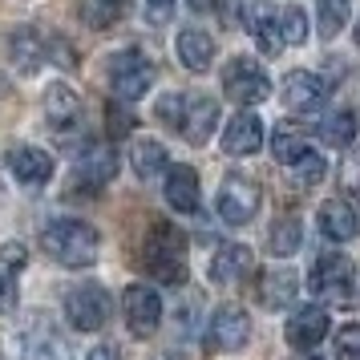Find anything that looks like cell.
I'll return each instance as SVG.
<instances>
[{
	"label": "cell",
	"mask_w": 360,
	"mask_h": 360,
	"mask_svg": "<svg viewBox=\"0 0 360 360\" xmlns=\"http://www.w3.org/2000/svg\"><path fill=\"white\" fill-rule=\"evenodd\" d=\"M98 231L82 223V219H53L49 227L41 231V251L61 267H89L98 259Z\"/></svg>",
	"instance_id": "cell-1"
},
{
	"label": "cell",
	"mask_w": 360,
	"mask_h": 360,
	"mask_svg": "<svg viewBox=\"0 0 360 360\" xmlns=\"http://www.w3.org/2000/svg\"><path fill=\"white\" fill-rule=\"evenodd\" d=\"M142 263H146V271L158 283L179 288L186 279V239H182V231L170 227V223H158L150 231L146 247H142Z\"/></svg>",
	"instance_id": "cell-2"
},
{
	"label": "cell",
	"mask_w": 360,
	"mask_h": 360,
	"mask_svg": "<svg viewBox=\"0 0 360 360\" xmlns=\"http://www.w3.org/2000/svg\"><path fill=\"white\" fill-rule=\"evenodd\" d=\"M110 316H114V300L101 283H82L65 295V320L77 332H98L110 324Z\"/></svg>",
	"instance_id": "cell-3"
},
{
	"label": "cell",
	"mask_w": 360,
	"mask_h": 360,
	"mask_svg": "<svg viewBox=\"0 0 360 360\" xmlns=\"http://www.w3.org/2000/svg\"><path fill=\"white\" fill-rule=\"evenodd\" d=\"M110 85L122 101H138L154 85V65L138 49H122L110 57Z\"/></svg>",
	"instance_id": "cell-4"
},
{
	"label": "cell",
	"mask_w": 360,
	"mask_h": 360,
	"mask_svg": "<svg viewBox=\"0 0 360 360\" xmlns=\"http://www.w3.org/2000/svg\"><path fill=\"white\" fill-rule=\"evenodd\" d=\"M223 89H227L231 101H239V105H259L267 101L271 94V82H267V73L255 57H235L227 69H223Z\"/></svg>",
	"instance_id": "cell-5"
},
{
	"label": "cell",
	"mask_w": 360,
	"mask_h": 360,
	"mask_svg": "<svg viewBox=\"0 0 360 360\" xmlns=\"http://www.w3.org/2000/svg\"><path fill=\"white\" fill-rule=\"evenodd\" d=\"M259 214V186L243 174H231L223 186H219V219L231 223V227H243Z\"/></svg>",
	"instance_id": "cell-6"
},
{
	"label": "cell",
	"mask_w": 360,
	"mask_h": 360,
	"mask_svg": "<svg viewBox=\"0 0 360 360\" xmlns=\"http://www.w3.org/2000/svg\"><path fill=\"white\" fill-rule=\"evenodd\" d=\"M214 126H219V101L207 98V94H198V98L182 94L179 117H174V130H179L191 146H202V142L214 134Z\"/></svg>",
	"instance_id": "cell-7"
},
{
	"label": "cell",
	"mask_w": 360,
	"mask_h": 360,
	"mask_svg": "<svg viewBox=\"0 0 360 360\" xmlns=\"http://www.w3.org/2000/svg\"><path fill=\"white\" fill-rule=\"evenodd\" d=\"M311 288L320 295H332V300H352L356 292V267L348 255L340 251H324L316 259V271H311Z\"/></svg>",
	"instance_id": "cell-8"
},
{
	"label": "cell",
	"mask_w": 360,
	"mask_h": 360,
	"mask_svg": "<svg viewBox=\"0 0 360 360\" xmlns=\"http://www.w3.org/2000/svg\"><path fill=\"white\" fill-rule=\"evenodd\" d=\"M122 311H126V324L134 336H154L162 324V295L146 283H130L122 292Z\"/></svg>",
	"instance_id": "cell-9"
},
{
	"label": "cell",
	"mask_w": 360,
	"mask_h": 360,
	"mask_svg": "<svg viewBox=\"0 0 360 360\" xmlns=\"http://www.w3.org/2000/svg\"><path fill=\"white\" fill-rule=\"evenodd\" d=\"M247 340H251L247 311L239 304H223L211 316V324H207V344H211L214 352H239V348H247Z\"/></svg>",
	"instance_id": "cell-10"
},
{
	"label": "cell",
	"mask_w": 360,
	"mask_h": 360,
	"mask_svg": "<svg viewBox=\"0 0 360 360\" xmlns=\"http://www.w3.org/2000/svg\"><path fill=\"white\" fill-rule=\"evenodd\" d=\"M17 360H69V348L61 340V332L41 316L20 332L17 340Z\"/></svg>",
	"instance_id": "cell-11"
},
{
	"label": "cell",
	"mask_w": 360,
	"mask_h": 360,
	"mask_svg": "<svg viewBox=\"0 0 360 360\" xmlns=\"http://www.w3.org/2000/svg\"><path fill=\"white\" fill-rule=\"evenodd\" d=\"M117 174V154L110 146H89L73 162V186L77 191H101Z\"/></svg>",
	"instance_id": "cell-12"
},
{
	"label": "cell",
	"mask_w": 360,
	"mask_h": 360,
	"mask_svg": "<svg viewBox=\"0 0 360 360\" xmlns=\"http://www.w3.org/2000/svg\"><path fill=\"white\" fill-rule=\"evenodd\" d=\"M324 101H328V85L320 82L316 73L295 69V73L283 77V105H288V110H295V114H316Z\"/></svg>",
	"instance_id": "cell-13"
},
{
	"label": "cell",
	"mask_w": 360,
	"mask_h": 360,
	"mask_svg": "<svg viewBox=\"0 0 360 360\" xmlns=\"http://www.w3.org/2000/svg\"><path fill=\"white\" fill-rule=\"evenodd\" d=\"M8 170L25 186H45L53 179V154L41 146H13L8 150Z\"/></svg>",
	"instance_id": "cell-14"
},
{
	"label": "cell",
	"mask_w": 360,
	"mask_h": 360,
	"mask_svg": "<svg viewBox=\"0 0 360 360\" xmlns=\"http://www.w3.org/2000/svg\"><path fill=\"white\" fill-rule=\"evenodd\" d=\"M328 311L320 304H308V308H295V316L288 320V344L300 348V352H311L316 344L328 336Z\"/></svg>",
	"instance_id": "cell-15"
},
{
	"label": "cell",
	"mask_w": 360,
	"mask_h": 360,
	"mask_svg": "<svg viewBox=\"0 0 360 360\" xmlns=\"http://www.w3.org/2000/svg\"><path fill=\"white\" fill-rule=\"evenodd\" d=\"M251 267H255L251 247L247 243H223L211 259V279L219 288H231V283H239V279L251 276Z\"/></svg>",
	"instance_id": "cell-16"
},
{
	"label": "cell",
	"mask_w": 360,
	"mask_h": 360,
	"mask_svg": "<svg viewBox=\"0 0 360 360\" xmlns=\"http://www.w3.org/2000/svg\"><path fill=\"white\" fill-rule=\"evenodd\" d=\"M29 263V247L25 243H4L0 247V311L17 308V292H20V271Z\"/></svg>",
	"instance_id": "cell-17"
},
{
	"label": "cell",
	"mask_w": 360,
	"mask_h": 360,
	"mask_svg": "<svg viewBox=\"0 0 360 360\" xmlns=\"http://www.w3.org/2000/svg\"><path fill=\"white\" fill-rule=\"evenodd\" d=\"M263 146V122L255 114H235L223 130V150L231 158H247Z\"/></svg>",
	"instance_id": "cell-18"
},
{
	"label": "cell",
	"mask_w": 360,
	"mask_h": 360,
	"mask_svg": "<svg viewBox=\"0 0 360 360\" xmlns=\"http://www.w3.org/2000/svg\"><path fill=\"white\" fill-rule=\"evenodd\" d=\"M166 202L182 214H195L198 211V174L195 166L174 162L166 170Z\"/></svg>",
	"instance_id": "cell-19"
},
{
	"label": "cell",
	"mask_w": 360,
	"mask_h": 360,
	"mask_svg": "<svg viewBox=\"0 0 360 360\" xmlns=\"http://www.w3.org/2000/svg\"><path fill=\"white\" fill-rule=\"evenodd\" d=\"M320 231H324V239H332V243H348V239H356L360 219H356V211H352V202H344V198H328L324 207H320Z\"/></svg>",
	"instance_id": "cell-20"
},
{
	"label": "cell",
	"mask_w": 360,
	"mask_h": 360,
	"mask_svg": "<svg viewBox=\"0 0 360 360\" xmlns=\"http://www.w3.org/2000/svg\"><path fill=\"white\" fill-rule=\"evenodd\" d=\"M295 292H300V276L288 271V267H279V271H263L259 279V304L267 311H279V308H292L295 304Z\"/></svg>",
	"instance_id": "cell-21"
},
{
	"label": "cell",
	"mask_w": 360,
	"mask_h": 360,
	"mask_svg": "<svg viewBox=\"0 0 360 360\" xmlns=\"http://www.w3.org/2000/svg\"><path fill=\"white\" fill-rule=\"evenodd\" d=\"M179 61L191 73H207L214 61V41L211 33H202V29H182L179 33Z\"/></svg>",
	"instance_id": "cell-22"
},
{
	"label": "cell",
	"mask_w": 360,
	"mask_h": 360,
	"mask_svg": "<svg viewBox=\"0 0 360 360\" xmlns=\"http://www.w3.org/2000/svg\"><path fill=\"white\" fill-rule=\"evenodd\" d=\"M8 53H13V65L20 73H33L45 61V41L37 37V29H17V33L8 37Z\"/></svg>",
	"instance_id": "cell-23"
},
{
	"label": "cell",
	"mask_w": 360,
	"mask_h": 360,
	"mask_svg": "<svg viewBox=\"0 0 360 360\" xmlns=\"http://www.w3.org/2000/svg\"><path fill=\"white\" fill-rule=\"evenodd\" d=\"M77 114H82V101H77V94H73L69 85H49V89H45V117H49L57 130L73 126Z\"/></svg>",
	"instance_id": "cell-24"
},
{
	"label": "cell",
	"mask_w": 360,
	"mask_h": 360,
	"mask_svg": "<svg viewBox=\"0 0 360 360\" xmlns=\"http://www.w3.org/2000/svg\"><path fill=\"white\" fill-rule=\"evenodd\" d=\"M251 37H255V45L263 49V57H276L283 49V37H279V13L271 4H259L255 13H251Z\"/></svg>",
	"instance_id": "cell-25"
},
{
	"label": "cell",
	"mask_w": 360,
	"mask_h": 360,
	"mask_svg": "<svg viewBox=\"0 0 360 360\" xmlns=\"http://www.w3.org/2000/svg\"><path fill=\"white\" fill-rule=\"evenodd\" d=\"M271 154H276V162H283L292 170L300 158H308L311 150H308V142H304V134H295L292 126H279V130L271 134Z\"/></svg>",
	"instance_id": "cell-26"
},
{
	"label": "cell",
	"mask_w": 360,
	"mask_h": 360,
	"mask_svg": "<svg viewBox=\"0 0 360 360\" xmlns=\"http://www.w3.org/2000/svg\"><path fill=\"white\" fill-rule=\"evenodd\" d=\"M130 0H82V20L89 29H114Z\"/></svg>",
	"instance_id": "cell-27"
},
{
	"label": "cell",
	"mask_w": 360,
	"mask_h": 360,
	"mask_svg": "<svg viewBox=\"0 0 360 360\" xmlns=\"http://www.w3.org/2000/svg\"><path fill=\"white\" fill-rule=\"evenodd\" d=\"M134 170H138V179H154V174H162L166 170V150L158 142H150V138H138L134 142Z\"/></svg>",
	"instance_id": "cell-28"
},
{
	"label": "cell",
	"mask_w": 360,
	"mask_h": 360,
	"mask_svg": "<svg viewBox=\"0 0 360 360\" xmlns=\"http://www.w3.org/2000/svg\"><path fill=\"white\" fill-rule=\"evenodd\" d=\"M320 138H324L328 146H348L352 138H356V117L348 114V110H336V114L324 117V126H320Z\"/></svg>",
	"instance_id": "cell-29"
},
{
	"label": "cell",
	"mask_w": 360,
	"mask_h": 360,
	"mask_svg": "<svg viewBox=\"0 0 360 360\" xmlns=\"http://www.w3.org/2000/svg\"><path fill=\"white\" fill-rule=\"evenodd\" d=\"M279 37H283V45H304L308 41V13L300 4L279 8Z\"/></svg>",
	"instance_id": "cell-30"
},
{
	"label": "cell",
	"mask_w": 360,
	"mask_h": 360,
	"mask_svg": "<svg viewBox=\"0 0 360 360\" xmlns=\"http://www.w3.org/2000/svg\"><path fill=\"white\" fill-rule=\"evenodd\" d=\"M300 243H304V227H300V219L283 214L276 227H271V251H276V255H295V247Z\"/></svg>",
	"instance_id": "cell-31"
},
{
	"label": "cell",
	"mask_w": 360,
	"mask_h": 360,
	"mask_svg": "<svg viewBox=\"0 0 360 360\" xmlns=\"http://www.w3.org/2000/svg\"><path fill=\"white\" fill-rule=\"evenodd\" d=\"M344 25H348V0H320V33H324V41L340 37Z\"/></svg>",
	"instance_id": "cell-32"
},
{
	"label": "cell",
	"mask_w": 360,
	"mask_h": 360,
	"mask_svg": "<svg viewBox=\"0 0 360 360\" xmlns=\"http://www.w3.org/2000/svg\"><path fill=\"white\" fill-rule=\"evenodd\" d=\"M324 174H328V162L320 154H308V158H300V162L292 166V179L300 182V186H316Z\"/></svg>",
	"instance_id": "cell-33"
},
{
	"label": "cell",
	"mask_w": 360,
	"mask_h": 360,
	"mask_svg": "<svg viewBox=\"0 0 360 360\" xmlns=\"http://www.w3.org/2000/svg\"><path fill=\"white\" fill-rule=\"evenodd\" d=\"M336 360H360V324H344L336 332Z\"/></svg>",
	"instance_id": "cell-34"
},
{
	"label": "cell",
	"mask_w": 360,
	"mask_h": 360,
	"mask_svg": "<svg viewBox=\"0 0 360 360\" xmlns=\"http://www.w3.org/2000/svg\"><path fill=\"white\" fill-rule=\"evenodd\" d=\"M146 17L154 25H166V20L174 17V0H146Z\"/></svg>",
	"instance_id": "cell-35"
},
{
	"label": "cell",
	"mask_w": 360,
	"mask_h": 360,
	"mask_svg": "<svg viewBox=\"0 0 360 360\" xmlns=\"http://www.w3.org/2000/svg\"><path fill=\"white\" fill-rule=\"evenodd\" d=\"M85 360H122V356H117L114 344H98V348H89V356Z\"/></svg>",
	"instance_id": "cell-36"
},
{
	"label": "cell",
	"mask_w": 360,
	"mask_h": 360,
	"mask_svg": "<svg viewBox=\"0 0 360 360\" xmlns=\"http://www.w3.org/2000/svg\"><path fill=\"white\" fill-rule=\"evenodd\" d=\"M110 126H114V134H126V130H130V117L114 105V110H110Z\"/></svg>",
	"instance_id": "cell-37"
},
{
	"label": "cell",
	"mask_w": 360,
	"mask_h": 360,
	"mask_svg": "<svg viewBox=\"0 0 360 360\" xmlns=\"http://www.w3.org/2000/svg\"><path fill=\"white\" fill-rule=\"evenodd\" d=\"M195 13H211V8H219V0H186Z\"/></svg>",
	"instance_id": "cell-38"
},
{
	"label": "cell",
	"mask_w": 360,
	"mask_h": 360,
	"mask_svg": "<svg viewBox=\"0 0 360 360\" xmlns=\"http://www.w3.org/2000/svg\"><path fill=\"white\" fill-rule=\"evenodd\" d=\"M304 360H324V356H304Z\"/></svg>",
	"instance_id": "cell-39"
},
{
	"label": "cell",
	"mask_w": 360,
	"mask_h": 360,
	"mask_svg": "<svg viewBox=\"0 0 360 360\" xmlns=\"http://www.w3.org/2000/svg\"><path fill=\"white\" fill-rule=\"evenodd\" d=\"M356 41H360V25H356Z\"/></svg>",
	"instance_id": "cell-40"
}]
</instances>
